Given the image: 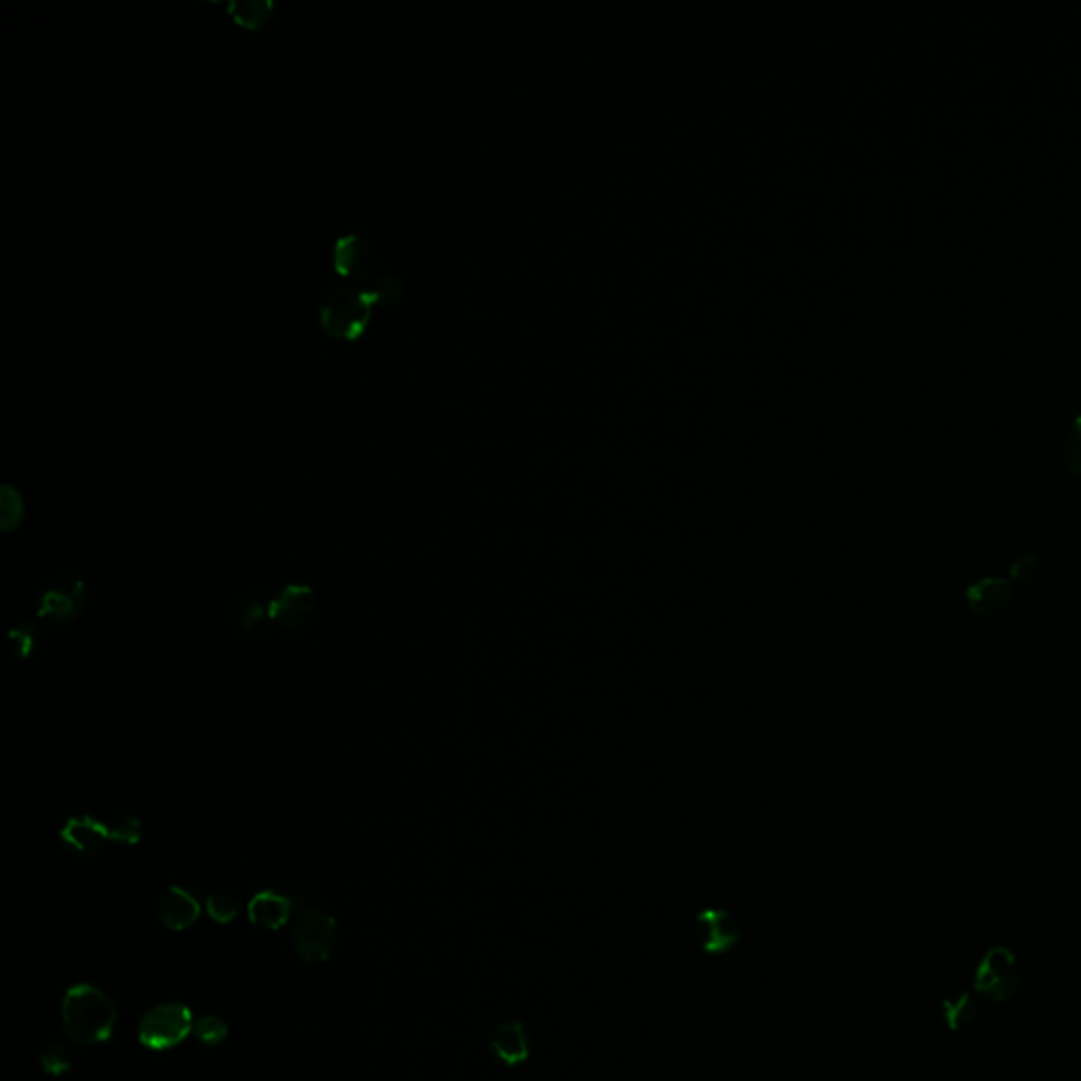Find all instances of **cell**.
Listing matches in <instances>:
<instances>
[{
	"label": "cell",
	"instance_id": "6da1fadb",
	"mask_svg": "<svg viewBox=\"0 0 1081 1081\" xmlns=\"http://www.w3.org/2000/svg\"><path fill=\"white\" fill-rule=\"evenodd\" d=\"M62 1020L68 1037L81 1046L106 1042L117 1024L115 1001L94 984L70 986L62 1001Z\"/></svg>",
	"mask_w": 1081,
	"mask_h": 1081
},
{
	"label": "cell",
	"instance_id": "7a4b0ae2",
	"mask_svg": "<svg viewBox=\"0 0 1081 1081\" xmlns=\"http://www.w3.org/2000/svg\"><path fill=\"white\" fill-rule=\"evenodd\" d=\"M374 302L363 288L340 286L324 296L320 307L322 329L334 340L353 343L360 340L370 328L374 315Z\"/></svg>",
	"mask_w": 1081,
	"mask_h": 1081
},
{
	"label": "cell",
	"instance_id": "3957f363",
	"mask_svg": "<svg viewBox=\"0 0 1081 1081\" xmlns=\"http://www.w3.org/2000/svg\"><path fill=\"white\" fill-rule=\"evenodd\" d=\"M336 945V918L326 911L302 904L292 921V947L307 963L328 961Z\"/></svg>",
	"mask_w": 1081,
	"mask_h": 1081
},
{
	"label": "cell",
	"instance_id": "277c9868",
	"mask_svg": "<svg viewBox=\"0 0 1081 1081\" xmlns=\"http://www.w3.org/2000/svg\"><path fill=\"white\" fill-rule=\"evenodd\" d=\"M1022 984V968L1014 950L993 947L986 950L974 972V990L995 1004L1014 997Z\"/></svg>",
	"mask_w": 1081,
	"mask_h": 1081
},
{
	"label": "cell",
	"instance_id": "5b68a950",
	"mask_svg": "<svg viewBox=\"0 0 1081 1081\" xmlns=\"http://www.w3.org/2000/svg\"><path fill=\"white\" fill-rule=\"evenodd\" d=\"M195 1018L184 1004H161L140 1020V1042L151 1049H169L193 1033Z\"/></svg>",
	"mask_w": 1081,
	"mask_h": 1081
},
{
	"label": "cell",
	"instance_id": "8992f818",
	"mask_svg": "<svg viewBox=\"0 0 1081 1081\" xmlns=\"http://www.w3.org/2000/svg\"><path fill=\"white\" fill-rule=\"evenodd\" d=\"M87 604V588L72 575H58L43 584L36 600V615L51 623L76 620Z\"/></svg>",
	"mask_w": 1081,
	"mask_h": 1081
},
{
	"label": "cell",
	"instance_id": "52a82bcc",
	"mask_svg": "<svg viewBox=\"0 0 1081 1081\" xmlns=\"http://www.w3.org/2000/svg\"><path fill=\"white\" fill-rule=\"evenodd\" d=\"M693 932L699 949L710 957H722L726 952L735 949L742 940L740 929L729 911L724 909H701L695 921H693Z\"/></svg>",
	"mask_w": 1081,
	"mask_h": 1081
},
{
	"label": "cell",
	"instance_id": "ba28073f",
	"mask_svg": "<svg viewBox=\"0 0 1081 1081\" xmlns=\"http://www.w3.org/2000/svg\"><path fill=\"white\" fill-rule=\"evenodd\" d=\"M317 611L315 591L309 586L290 584L268 600V617L284 629H300L311 623Z\"/></svg>",
	"mask_w": 1081,
	"mask_h": 1081
},
{
	"label": "cell",
	"instance_id": "9c48e42d",
	"mask_svg": "<svg viewBox=\"0 0 1081 1081\" xmlns=\"http://www.w3.org/2000/svg\"><path fill=\"white\" fill-rule=\"evenodd\" d=\"M332 261H334V271L345 279L368 284L374 277V268H376L374 248L365 237L356 232L338 237V241L334 243Z\"/></svg>",
	"mask_w": 1081,
	"mask_h": 1081
},
{
	"label": "cell",
	"instance_id": "30bf717a",
	"mask_svg": "<svg viewBox=\"0 0 1081 1081\" xmlns=\"http://www.w3.org/2000/svg\"><path fill=\"white\" fill-rule=\"evenodd\" d=\"M492 1058L507 1069H516L530 1060V1044L526 1024L520 1018H507L494 1024L489 1037Z\"/></svg>",
	"mask_w": 1081,
	"mask_h": 1081
},
{
	"label": "cell",
	"instance_id": "8fae6325",
	"mask_svg": "<svg viewBox=\"0 0 1081 1081\" xmlns=\"http://www.w3.org/2000/svg\"><path fill=\"white\" fill-rule=\"evenodd\" d=\"M201 915L197 891L189 885H171L157 900V917L167 929L182 932L191 927Z\"/></svg>",
	"mask_w": 1081,
	"mask_h": 1081
},
{
	"label": "cell",
	"instance_id": "7c38bea8",
	"mask_svg": "<svg viewBox=\"0 0 1081 1081\" xmlns=\"http://www.w3.org/2000/svg\"><path fill=\"white\" fill-rule=\"evenodd\" d=\"M295 900L288 893L263 889L248 904V917L263 929H281L295 913Z\"/></svg>",
	"mask_w": 1081,
	"mask_h": 1081
},
{
	"label": "cell",
	"instance_id": "4fadbf2b",
	"mask_svg": "<svg viewBox=\"0 0 1081 1081\" xmlns=\"http://www.w3.org/2000/svg\"><path fill=\"white\" fill-rule=\"evenodd\" d=\"M230 623L232 629L243 638H254L263 634L266 625L271 623L268 602L261 593L254 591L239 596L230 606Z\"/></svg>",
	"mask_w": 1081,
	"mask_h": 1081
},
{
	"label": "cell",
	"instance_id": "5bb4252c",
	"mask_svg": "<svg viewBox=\"0 0 1081 1081\" xmlns=\"http://www.w3.org/2000/svg\"><path fill=\"white\" fill-rule=\"evenodd\" d=\"M60 837L67 850L76 855H96L101 850L104 841L110 839L108 826H104L92 816L68 819Z\"/></svg>",
	"mask_w": 1081,
	"mask_h": 1081
},
{
	"label": "cell",
	"instance_id": "9a60e30c",
	"mask_svg": "<svg viewBox=\"0 0 1081 1081\" xmlns=\"http://www.w3.org/2000/svg\"><path fill=\"white\" fill-rule=\"evenodd\" d=\"M978 1018V1001L972 993L963 990L942 1001V1020L949 1031H963Z\"/></svg>",
	"mask_w": 1081,
	"mask_h": 1081
},
{
	"label": "cell",
	"instance_id": "2e32d148",
	"mask_svg": "<svg viewBox=\"0 0 1081 1081\" xmlns=\"http://www.w3.org/2000/svg\"><path fill=\"white\" fill-rule=\"evenodd\" d=\"M45 645V634L38 627V623L20 622L9 629V647L13 656L20 659H31L36 656Z\"/></svg>",
	"mask_w": 1081,
	"mask_h": 1081
},
{
	"label": "cell",
	"instance_id": "e0dca14e",
	"mask_svg": "<svg viewBox=\"0 0 1081 1081\" xmlns=\"http://www.w3.org/2000/svg\"><path fill=\"white\" fill-rule=\"evenodd\" d=\"M365 295L372 298L374 307H383V309H389V307H395L401 296H404V286L401 281L392 275V273H381V275H374L368 284H365Z\"/></svg>",
	"mask_w": 1081,
	"mask_h": 1081
},
{
	"label": "cell",
	"instance_id": "ac0fdd59",
	"mask_svg": "<svg viewBox=\"0 0 1081 1081\" xmlns=\"http://www.w3.org/2000/svg\"><path fill=\"white\" fill-rule=\"evenodd\" d=\"M193 1035L197 1037L203 1046L214 1048V1046L225 1044V1040L229 1037V1024L220 1016H201V1018L195 1020V1024H193Z\"/></svg>",
	"mask_w": 1081,
	"mask_h": 1081
},
{
	"label": "cell",
	"instance_id": "d6986e66",
	"mask_svg": "<svg viewBox=\"0 0 1081 1081\" xmlns=\"http://www.w3.org/2000/svg\"><path fill=\"white\" fill-rule=\"evenodd\" d=\"M74 1065V1054L67 1044L53 1042L40 1052V1067L49 1076H64Z\"/></svg>",
	"mask_w": 1081,
	"mask_h": 1081
},
{
	"label": "cell",
	"instance_id": "ffe728a7",
	"mask_svg": "<svg viewBox=\"0 0 1081 1081\" xmlns=\"http://www.w3.org/2000/svg\"><path fill=\"white\" fill-rule=\"evenodd\" d=\"M24 518V499L15 489L4 487L0 491V526L2 530H13Z\"/></svg>",
	"mask_w": 1081,
	"mask_h": 1081
},
{
	"label": "cell",
	"instance_id": "44dd1931",
	"mask_svg": "<svg viewBox=\"0 0 1081 1081\" xmlns=\"http://www.w3.org/2000/svg\"><path fill=\"white\" fill-rule=\"evenodd\" d=\"M205 911L216 923H230L239 913V902L230 891H216L205 900Z\"/></svg>",
	"mask_w": 1081,
	"mask_h": 1081
},
{
	"label": "cell",
	"instance_id": "7402d4cb",
	"mask_svg": "<svg viewBox=\"0 0 1081 1081\" xmlns=\"http://www.w3.org/2000/svg\"><path fill=\"white\" fill-rule=\"evenodd\" d=\"M232 20L245 28H263L271 17V4H230Z\"/></svg>",
	"mask_w": 1081,
	"mask_h": 1081
},
{
	"label": "cell",
	"instance_id": "603a6c76",
	"mask_svg": "<svg viewBox=\"0 0 1081 1081\" xmlns=\"http://www.w3.org/2000/svg\"><path fill=\"white\" fill-rule=\"evenodd\" d=\"M1062 455H1065V463L1069 465V469L1081 478V415L1076 419L1071 431L1065 437Z\"/></svg>",
	"mask_w": 1081,
	"mask_h": 1081
},
{
	"label": "cell",
	"instance_id": "cb8c5ba5",
	"mask_svg": "<svg viewBox=\"0 0 1081 1081\" xmlns=\"http://www.w3.org/2000/svg\"><path fill=\"white\" fill-rule=\"evenodd\" d=\"M108 834H110L112 841L132 845V843H135L140 839L142 826H140V821L135 818L117 819L112 826H108Z\"/></svg>",
	"mask_w": 1081,
	"mask_h": 1081
}]
</instances>
